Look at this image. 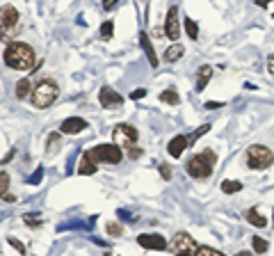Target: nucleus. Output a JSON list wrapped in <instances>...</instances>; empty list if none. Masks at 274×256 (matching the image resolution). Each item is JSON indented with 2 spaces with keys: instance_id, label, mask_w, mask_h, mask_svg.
<instances>
[{
  "instance_id": "obj_1",
  "label": "nucleus",
  "mask_w": 274,
  "mask_h": 256,
  "mask_svg": "<svg viewBox=\"0 0 274 256\" xmlns=\"http://www.w3.org/2000/svg\"><path fill=\"white\" fill-rule=\"evenodd\" d=\"M3 60H5V64L16 69V71H30L32 66L37 64L35 48L23 44V41H12V44H7V48H5V53H3Z\"/></svg>"
},
{
  "instance_id": "obj_24",
  "label": "nucleus",
  "mask_w": 274,
  "mask_h": 256,
  "mask_svg": "<svg viewBox=\"0 0 274 256\" xmlns=\"http://www.w3.org/2000/svg\"><path fill=\"white\" fill-rule=\"evenodd\" d=\"M185 32H187V37H190L192 41L199 39V25H197L192 18H185Z\"/></svg>"
},
{
  "instance_id": "obj_7",
  "label": "nucleus",
  "mask_w": 274,
  "mask_h": 256,
  "mask_svg": "<svg viewBox=\"0 0 274 256\" xmlns=\"http://www.w3.org/2000/svg\"><path fill=\"white\" fill-rule=\"evenodd\" d=\"M197 249H199V245L195 243V238H192L190 234H185V231H178V234L174 236L172 252L176 254V256H195Z\"/></svg>"
},
{
  "instance_id": "obj_27",
  "label": "nucleus",
  "mask_w": 274,
  "mask_h": 256,
  "mask_svg": "<svg viewBox=\"0 0 274 256\" xmlns=\"http://www.w3.org/2000/svg\"><path fill=\"white\" fill-rule=\"evenodd\" d=\"M208 131H210V124H204V126H199V128H197L195 133H192V135H187V142H190V144H195V142L199 140L201 135H206Z\"/></svg>"
},
{
  "instance_id": "obj_18",
  "label": "nucleus",
  "mask_w": 274,
  "mask_h": 256,
  "mask_svg": "<svg viewBox=\"0 0 274 256\" xmlns=\"http://www.w3.org/2000/svg\"><path fill=\"white\" fill-rule=\"evenodd\" d=\"M183 55H185V48H183L178 41H176L174 46H169L167 50H165V60H167V62H178Z\"/></svg>"
},
{
  "instance_id": "obj_32",
  "label": "nucleus",
  "mask_w": 274,
  "mask_h": 256,
  "mask_svg": "<svg viewBox=\"0 0 274 256\" xmlns=\"http://www.w3.org/2000/svg\"><path fill=\"white\" fill-rule=\"evenodd\" d=\"M7 243L12 245L14 249H18V252H21V254H25V247H23V243H18L16 238H7Z\"/></svg>"
},
{
  "instance_id": "obj_26",
  "label": "nucleus",
  "mask_w": 274,
  "mask_h": 256,
  "mask_svg": "<svg viewBox=\"0 0 274 256\" xmlns=\"http://www.w3.org/2000/svg\"><path fill=\"white\" fill-rule=\"evenodd\" d=\"M9 174L7 172H0V197H7V192H9Z\"/></svg>"
},
{
  "instance_id": "obj_10",
  "label": "nucleus",
  "mask_w": 274,
  "mask_h": 256,
  "mask_svg": "<svg viewBox=\"0 0 274 256\" xmlns=\"http://www.w3.org/2000/svg\"><path fill=\"white\" fill-rule=\"evenodd\" d=\"M137 243L144 249H158V252L167 249V240L160 234H142V236H137Z\"/></svg>"
},
{
  "instance_id": "obj_31",
  "label": "nucleus",
  "mask_w": 274,
  "mask_h": 256,
  "mask_svg": "<svg viewBox=\"0 0 274 256\" xmlns=\"http://www.w3.org/2000/svg\"><path fill=\"white\" fill-rule=\"evenodd\" d=\"M160 174H162V178L165 181H169V178H172V167H169V165H160Z\"/></svg>"
},
{
  "instance_id": "obj_16",
  "label": "nucleus",
  "mask_w": 274,
  "mask_h": 256,
  "mask_svg": "<svg viewBox=\"0 0 274 256\" xmlns=\"http://www.w3.org/2000/svg\"><path fill=\"white\" fill-rule=\"evenodd\" d=\"M210 78H212V66L204 64L199 69V73H197V92H204L206 85L210 83Z\"/></svg>"
},
{
  "instance_id": "obj_36",
  "label": "nucleus",
  "mask_w": 274,
  "mask_h": 256,
  "mask_svg": "<svg viewBox=\"0 0 274 256\" xmlns=\"http://www.w3.org/2000/svg\"><path fill=\"white\" fill-rule=\"evenodd\" d=\"M267 71H270V73L274 75V53L270 55V58H267Z\"/></svg>"
},
{
  "instance_id": "obj_29",
  "label": "nucleus",
  "mask_w": 274,
  "mask_h": 256,
  "mask_svg": "<svg viewBox=\"0 0 274 256\" xmlns=\"http://www.w3.org/2000/svg\"><path fill=\"white\" fill-rule=\"evenodd\" d=\"M195 256H224L222 252H217V249L208 247V245H199V249H197Z\"/></svg>"
},
{
  "instance_id": "obj_12",
  "label": "nucleus",
  "mask_w": 274,
  "mask_h": 256,
  "mask_svg": "<svg viewBox=\"0 0 274 256\" xmlns=\"http://www.w3.org/2000/svg\"><path fill=\"white\" fill-rule=\"evenodd\" d=\"M87 128V121L80 119V117H69V119L62 121V126H60V133H64V135H75V133L85 131Z\"/></svg>"
},
{
  "instance_id": "obj_2",
  "label": "nucleus",
  "mask_w": 274,
  "mask_h": 256,
  "mask_svg": "<svg viewBox=\"0 0 274 256\" xmlns=\"http://www.w3.org/2000/svg\"><path fill=\"white\" fill-rule=\"evenodd\" d=\"M215 163H217V153L212 149H206L187 160L185 172L190 174L192 178H208L212 174V169H215Z\"/></svg>"
},
{
  "instance_id": "obj_20",
  "label": "nucleus",
  "mask_w": 274,
  "mask_h": 256,
  "mask_svg": "<svg viewBox=\"0 0 274 256\" xmlns=\"http://www.w3.org/2000/svg\"><path fill=\"white\" fill-rule=\"evenodd\" d=\"M160 101L167 103V106H178V103H181V96H178L176 89H165V92L160 94Z\"/></svg>"
},
{
  "instance_id": "obj_8",
  "label": "nucleus",
  "mask_w": 274,
  "mask_h": 256,
  "mask_svg": "<svg viewBox=\"0 0 274 256\" xmlns=\"http://www.w3.org/2000/svg\"><path fill=\"white\" fill-rule=\"evenodd\" d=\"M112 140H115V144L119 146H128V149H133L135 142H137V128H133L130 124H119L115 126V131H112Z\"/></svg>"
},
{
  "instance_id": "obj_4",
  "label": "nucleus",
  "mask_w": 274,
  "mask_h": 256,
  "mask_svg": "<svg viewBox=\"0 0 274 256\" xmlns=\"http://www.w3.org/2000/svg\"><path fill=\"white\" fill-rule=\"evenodd\" d=\"M244 160L252 169H267L274 163V153L263 144H252L244 153Z\"/></svg>"
},
{
  "instance_id": "obj_13",
  "label": "nucleus",
  "mask_w": 274,
  "mask_h": 256,
  "mask_svg": "<svg viewBox=\"0 0 274 256\" xmlns=\"http://www.w3.org/2000/svg\"><path fill=\"white\" fill-rule=\"evenodd\" d=\"M187 144H190V142H187V135H176L174 140H169V144H167L169 156H174V158H181Z\"/></svg>"
},
{
  "instance_id": "obj_41",
  "label": "nucleus",
  "mask_w": 274,
  "mask_h": 256,
  "mask_svg": "<svg viewBox=\"0 0 274 256\" xmlns=\"http://www.w3.org/2000/svg\"><path fill=\"white\" fill-rule=\"evenodd\" d=\"M272 220H274V215H272ZM272 224H274V222H272Z\"/></svg>"
},
{
  "instance_id": "obj_21",
  "label": "nucleus",
  "mask_w": 274,
  "mask_h": 256,
  "mask_svg": "<svg viewBox=\"0 0 274 256\" xmlns=\"http://www.w3.org/2000/svg\"><path fill=\"white\" fill-rule=\"evenodd\" d=\"M252 245H254V252H256V254H265L267 249H270V243H267L265 238H261V236H254Z\"/></svg>"
},
{
  "instance_id": "obj_40",
  "label": "nucleus",
  "mask_w": 274,
  "mask_h": 256,
  "mask_svg": "<svg viewBox=\"0 0 274 256\" xmlns=\"http://www.w3.org/2000/svg\"><path fill=\"white\" fill-rule=\"evenodd\" d=\"M235 256H252V254H249V252H238Z\"/></svg>"
},
{
  "instance_id": "obj_17",
  "label": "nucleus",
  "mask_w": 274,
  "mask_h": 256,
  "mask_svg": "<svg viewBox=\"0 0 274 256\" xmlns=\"http://www.w3.org/2000/svg\"><path fill=\"white\" fill-rule=\"evenodd\" d=\"M244 217H247V222H249V224H254L256 229H263V226L267 224V220L261 215V213H258V208H249V211L244 213Z\"/></svg>"
},
{
  "instance_id": "obj_38",
  "label": "nucleus",
  "mask_w": 274,
  "mask_h": 256,
  "mask_svg": "<svg viewBox=\"0 0 274 256\" xmlns=\"http://www.w3.org/2000/svg\"><path fill=\"white\" fill-rule=\"evenodd\" d=\"M140 156H142V149H135V146H133V149H130V158H140Z\"/></svg>"
},
{
  "instance_id": "obj_11",
  "label": "nucleus",
  "mask_w": 274,
  "mask_h": 256,
  "mask_svg": "<svg viewBox=\"0 0 274 256\" xmlns=\"http://www.w3.org/2000/svg\"><path fill=\"white\" fill-rule=\"evenodd\" d=\"M98 101H101V106L103 108H117V106H121L124 103V98H121V94L119 92H115L112 87H101V92H98Z\"/></svg>"
},
{
  "instance_id": "obj_22",
  "label": "nucleus",
  "mask_w": 274,
  "mask_h": 256,
  "mask_svg": "<svg viewBox=\"0 0 274 256\" xmlns=\"http://www.w3.org/2000/svg\"><path fill=\"white\" fill-rule=\"evenodd\" d=\"M242 190V183L240 181H222V192H226V194H235V192H240Z\"/></svg>"
},
{
  "instance_id": "obj_15",
  "label": "nucleus",
  "mask_w": 274,
  "mask_h": 256,
  "mask_svg": "<svg viewBox=\"0 0 274 256\" xmlns=\"http://www.w3.org/2000/svg\"><path fill=\"white\" fill-rule=\"evenodd\" d=\"M78 174L80 176H92V174H96V163L92 160V156L89 153H83V158H80Z\"/></svg>"
},
{
  "instance_id": "obj_5",
  "label": "nucleus",
  "mask_w": 274,
  "mask_h": 256,
  "mask_svg": "<svg viewBox=\"0 0 274 256\" xmlns=\"http://www.w3.org/2000/svg\"><path fill=\"white\" fill-rule=\"evenodd\" d=\"M18 25V9L14 5H3L0 7V39L9 41Z\"/></svg>"
},
{
  "instance_id": "obj_30",
  "label": "nucleus",
  "mask_w": 274,
  "mask_h": 256,
  "mask_svg": "<svg viewBox=\"0 0 274 256\" xmlns=\"http://www.w3.org/2000/svg\"><path fill=\"white\" fill-rule=\"evenodd\" d=\"M41 176H44V167H39V169H37V172L32 174L30 178H28V183H32V186H37V183L41 181Z\"/></svg>"
},
{
  "instance_id": "obj_39",
  "label": "nucleus",
  "mask_w": 274,
  "mask_h": 256,
  "mask_svg": "<svg viewBox=\"0 0 274 256\" xmlns=\"http://www.w3.org/2000/svg\"><path fill=\"white\" fill-rule=\"evenodd\" d=\"M272 3V0H256V5H258V7H267V5H270Z\"/></svg>"
},
{
  "instance_id": "obj_14",
  "label": "nucleus",
  "mask_w": 274,
  "mask_h": 256,
  "mask_svg": "<svg viewBox=\"0 0 274 256\" xmlns=\"http://www.w3.org/2000/svg\"><path fill=\"white\" fill-rule=\"evenodd\" d=\"M140 46H142V50L146 53V58H149V64L151 66H158L160 60L155 58V50H153V46H151V39H149V35H146V32H142V35H140Z\"/></svg>"
},
{
  "instance_id": "obj_42",
  "label": "nucleus",
  "mask_w": 274,
  "mask_h": 256,
  "mask_svg": "<svg viewBox=\"0 0 274 256\" xmlns=\"http://www.w3.org/2000/svg\"><path fill=\"white\" fill-rule=\"evenodd\" d=\"M272 18H274V16H272Z\"/></svg>"
},
{
  "instance_id": "obj_34",
  "label": "nucleus",
  "mask_w": 274,
  "mask_h": 256,
  "mask_svg": "<svg viewBox=\"0 0 274 256\" xmlns=\"http://www.w3.org/2000/svg\"><path fill=\"white\" fill-rule=\"evenodd\" d=\"M58 140H60L58 133H53V135L48 137V146H50V151H55V144H58Z\"/></svg>"
},
{
  "instance_id": "obj_6",
  "label": "nucleus",
  "mask_w": 274,
  "mask_h": 256,
  "mask_svg": "<svg viewBox=\"0 0 274 256\" xmlns=\"http://www.w3.org/2000/svg\"><path fill=\"white\" fill-rule=\"evenodd\" d=\"M89 156H92L94 163H107V165H119L121 158H124V153H121V149L117 144H98L94 146L92 151H87Z\"/></svg>"
},
{
  "instance_id": "obj_33",
  "label": "nucleus",
  "mask_w": 274,
  "mask_h": 256,
  "mask_svg": "<svg viewBox=\"0 0 274 256\" xmlns=\"http://www.w3.org/2000/svg\"><path fill=\"white\" fill-rule=\"evenodd\" d=\"M117 3H119V0H103V9H105V12H110V9L117 7Z\"/></svg>"
},
{
  "instance_id": "obj_3",
  "label": "nucleus",
  "mask_w": 274,
  "mask_h": 256,
  "mask_svg": "<svg viewBox=\"0 0 274 256\" xmlns=\"http://www.w3.org/2000/svg\"><path fill=\"white\" fill-rule=\"evenodd\" d=\"M60 96V87L55 80H41L39 85L35 87V92H32V103H35V108H48L53 106L55 101H58Z\"/></svg>"
},
{
  "instance_id": "obj_23",
  "label": "nucleus",
  "mask_w": 274,
  "mask_h": 256,
  "mask_svg": "<svg viewBox=\"0 0 274 256\" xmlns=\"http://www.w3.org/2000/svg\"><path fill=\"white\" fill-rule=\"evenodd\" d=\"M112 32H115V23L112 21H105L101 25V30H98V37H101L103 41H107V39H112Z\"/></svg>"
},
{
  "instance_id": "obj_28",
  "label": "nucleus",
  "mask_w": 274,
  "mask_h": 256,
  "mask_svg": "<svg viewBox=\"0 0 274 256\" xmlns=\"http://www.w3.org/2000/svg\"><path fill=\"white\" fill-rule=\"evenodd\" d=\"M105 231H107V236H121L124 234V226H121L119 222H107Z\"/></svg>"
},
{
  "instance_id": "obj_9",
  "label": "nucleus",
  "mask_w": 274,
  "mask_h": 256,
  "mask_svg": "<svg viewBox=\"0 0 274 256\" xmlns=\"http://www.w3.org/2000/svg\"><path fill=\"white\" fill-rule=\"evenodd\" d=\"M165 37L172 39L176 44V39L181 37V21H178V7H169L167 12V18H165Z\"/></svg>"
},
{
  "instance_id": "obj_35",
  "label": "nucleus",
  "mask_w": 274,
  "mask_h": 256,
  "mask_svg": "<svg viewBox=\"0 0 274 256\" xmlns=\"http://www.w3.org/2000/svg\"><path fill=\"white\" fill-rule=\"evenodd\" d=\"M146 96V89H135L133 94H130V98H133V101H137V98H144Z\"/></svg>"
},
{
  "instance_id": "obj_25",
  "label": "nucleus",
  "mask_w": 274,
  "mask_h": 256,
  "mask_svg": "<svg viewBox=\"0 0 274 256\" xmlns=\"http://www.w3.org/2000/svg\"><path fill=\"white\" fill-rule=\"evenodd\" d=\"M23 222H25L28 226H41V215L39 213H25V215H23Z\"/></svg>"
},
{
  "instance_id": "obj_19",
  "label": "nucleus",
  "mask_w": 274,
  "mask_h": 256,
  "mask_svg": "<svg viewBox=\"0 0 274 256\" xmlns=\"http://www.w3.org/2000/svg\"><path fill=\"white\" fill-rule=\"evenodd\" d=\"M35 89H32V83H30V78H21L16 83V98H28V94H32Z\"/></svg>"
},
{
  "instance_id": "obj_37",
  "label": "nucleus",
  "mask_w": 274,
  "mask_h": 256,
  "mask_svg": "<svg viewBox=\"0 0 274 256\" xmlns=\"http://www.w3.org/2000/svg\"><path fill=\"white\" fill-rule=\"evenodd\" d=\"M222 106H224V103H220V101H212V103L208 101V103H206V110H212V108H222Z\"/></svg>"
}]
</instances>
